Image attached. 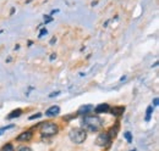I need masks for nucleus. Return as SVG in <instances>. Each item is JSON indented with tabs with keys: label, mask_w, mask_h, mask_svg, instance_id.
Wrapping results in <instances>:
<instances>
[{
	"label": "nucleus",
	"mask_w": 159,
	"mask_h": 151,
	"mask_svg": "<svg viewBox=\"0 0 159 151\" xmlns=\"http://www.w3.org/2000/svg\"><path fill=\"white\" fill-rule=\"evenodd\" d=\"M82 127L86 132H98L103 127V119L98 116H84Z\"/></svg>",
	"instance_id": "obj_1"
},
{
	"label": "nucleus",
	"mask_w": 159,
	"mask_h": 151,
	"mask_svg": "<svg viewBox=\"0 0 159 151\" xmlns=\"http://www.w3.org/2000/svg\"><path fill=\"white\" fill-rule=\"evenodd\" d=\"M69 138L75 144H82L87 139V132L82 128H74L69 133Z\"/></svg>",
	"instance_id": "obj_2"
},
{
	"label": "nucleus",
	"mask_w": 159,
	"mask_h": 151,
	"mask_svg": "<svg viewBox=\"0 0 159 151\" xmlns=\"http://www.w3.org/2000/svg\"><path fill=\"white\" fill-rule=\"evenodd\" d=\"M59 132V128L55 123H52V122H45V123H42L40 124V134L43 136H53V135H57Z\"/></svg>",
	"instance_id": "obj_3"
},
{
	"label": "nucleus",
	"mask_w": 159,
	"mask_h": 151,
	"mask_svg": "<svg viewBox=\"0 0 159 151\" xmlns=\"http://www.w3.org/2000/svg\"><path fill=\"white\" fill-rule=\"evenodd\" d=\"M109 143H110V136L108 135V133H100L98 138H97V140H96V144L100 148L107 146Z\"/></svg>",
	"instance_id": "obj_4"
},
{
	"label": "nucleus",
	"mask_w": 159,
	"mask_h": 151,
	"mask_svg": "<svg viewBox=\"0 0 159 151\" xmlns=\"http://www.w3.org/2000/svg\"><path fill=\"white\" fill-rule=\"evenodd\" d=\"M60 113V107L59 106H52V107H49L47 111H45V116L47 117H55V116H58Z\"/></svg>",
	"instance_id": "obj_5"
},
{
	"label": "nucleus",
	"mask_w": 159,
	"mask_h": 151,
	"mask_svg": "<svg viewBox=\"0 0 159 151\" xmlns=\"http://www.w3.org/2000/svg\"><path fill=\"white\" fill-rule=\"evenodd\" d=\"M32 135H33V134L30 132V131H26V132L21 133L20 135L16 138V140H17V141H30V140L32 139Z\"/></svg>",
	"instance_id": "obj_6"
},
{
	"label": "nucleus",
	"mask_w": 159,
	"mask_h": 151,
	"mask_svg": "<svg viewBox=\"0 0 159 151\" xmlns=\"http://www.w3.org/2000/svg\"><path fill=\"white\" fill-rule=\"evenodd\" d=\"M109 110H110V107H109L108 104H99V105L94 109L96 113H107V112H109Z\"/></svg>",
	"instance_id": "obj_7"
},
{
	"label": "nucleus",
	"mask_w": 159,
	"mask_h": 151,
	"mask_svg": "<svg viewBox=\"0 0 159 151\" xmlns=\"http://www.w3.org/2000/svg\"><path fill=\"white\" fill-rule=\"evenodd\" d=\"M113 116H120V114H122L124 111H125V107L124 106H115V107H113V109H110L109 110Z\"/></svg>",
	"instance_id": "obj_8"
},
{
	"label": "nucleus",
	"mask_w": 159,
	"mask_h": 151,
	"mask_svg": "<svg viewBox=\"0 0 159 151\" xmlns=\"http://www.w3.org/2000/svg\"><path fill=\"white\" fill-rule=\"evenodd\" d=\"M92 110H94V107L92 106V105H83V106H81L79 109V114H84V113H88L89 111H92Z\"/></svg>",
	"instance_id": "obj_9"
},
{
	"label": "nucleus",
	"mask_w": 159,
	"mask_h": 151,
	"mask_svg": "<svg viewBox=\"0 0 159 151\" xmlns=\"http://www.w3.org/2000/svg\"><path fill=\"white\" fill-rule=\"evenodd\" d=\"M21 112H22V110H20V109H17V110H14L12 112L10 113L9 116H7V118L9 119H12V118H15V117H19L21 114Z\"/></svg>",
	"instance_id": "obj_10"
},
{
	"label": "nucleus",
	"mask_w": 159,
	"mask_h": 151,
	"mask_svg": "<svg viewBox=\"0 0 159 151\" xmlns=\"http://www.w3.org/2000/svg\"><path fill=\"white\" fill-rule=\"evenodd\" d=\"M152 113H153V106H148V107H147V111H146V121H147V122L151 119Z\"/></svg>",
	"instance_id": "obj_11"
},
{
	"label": "nucleus",
	"mask_w": 159,
	"mask_h": 151,
	"mask_svg": "<svg viewBox=\"0 0 159 151\" xmlns=\"http://www.w3.org/2000/svg\"><path fill=\"white\" fill-rule=\"evenodd\" d=\"M1 151H14V146L11 144H6V145L2 146Z\"/></svg>",
	"instance_id": "obj_12"
},
{
	"label": "nucleus",
	"mask_w": 159,
	"mask_h": 151,
	"mask_svg": "<svg viewBox=\"0 0 159 151\" xmlns=\"http://www.w3.org/2000/svg\"><path fill=\"white\" fill-rule=\"evenodd\" d=\"M125 138H126V140H127V143H132V135H131V133L130 132H126L125 134Z\"/></svg>",
	"instance_id": "obj_13"
},
{
	"label": "nucleus",
	"mask_w": 159,
	"mask_h": 151,
	"mask_svg": "<svg viewBox=\"0 0 159 151\" xmlns=\"http://www.w3.org/2000/svg\"><path fill=\"white\" fill-rule=\"evenodd\" d=\"M39 117H42V113H36V114H33V116H31V117H30V121L36 119V118H39Z\"/></svg>",
	"instance_id": "obj_14"
},
{
	"label": "nucleus",
	"mask_w": 159,
	"mask_h": 151,
	"mask_svg": "<svg viewBox=\"0 0 159 151\" xmlns=\"http://www.w3.org/2000/svg\"><path fill=\"white\" fill-rule=\"evenodd\" d=\"M17 151H33L31 148H28V146H22V148H20Z\"/></svg>",
	"instance_id": "obj_15"
},
{
	"label": "nucleus",
	"mask_w": 159,
	"mask_h": 151,
	"mask_svg": "<svg viewBox=\"0 0 159 151\" xmlns=\"http://www.w3.org/2000/svg\"><path fill=\"white\" fill-rule=\"evenodd\" d=\"M12 126H9V127H4V128H0V135L2 134V132H5V131H7L9 128H11Z\"/></svg>",
	"instance_id": "obj_16"
},
{
	"label": "nucleus",
	"mask_w": 159,
	"mask_h": 151,
	"mask_svg": "<svg viewBox=\"0 0 159 151\" xmlns=\"http://www.w3.org/2000/svg\"><path fill=\"white\" fill-rule=\"evenodd\" d=\"M44 34H47V29L45 28H43L42 31H40V33H39V37H43Z\"/></svg>",
	"instance_id": "obj_17"
},
{
	"label": "nucleus",
	"mask_w": 159,
	"mask_h": 151,
	"mask_svg": "<svg viewBox=\"0 0 159 151\" xmlns=\"http://www.w3.org/2000/svg\"><path fill=\"white\" fill-rule=\"evenodd\" d=\"M158 102H159L158 97H154V100H153V105H154V106H158Z\"/></svg>",
	"instance_id": "obj_18"
},
{
	"label": "nucleus",
	"mask_w": 159,
	"mask_h": 151,
	"mask_svg": "<svg viewBox=\"0 0 159 151\" xmlns=\"http://www.w3.org/2000/svg\"><path fill=\"white\" fill-rule=\"evenodd\" d=\"M131 151H136V150H131Z\"/></svg>",
	"instance_id": "obj_19"
}]
</instances>
